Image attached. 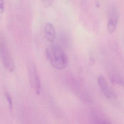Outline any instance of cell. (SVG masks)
Masks as SVG:
<instances>
[{"mask_svg":"<svg viewBox=\"0 0 124 124\" xmlns=\"http://www.w3.org/2000/svg\"><path fill=\"white\" fill-rule=\"evenodd\" d=\"M47 59L56 69H65L68 65V58L64 51L57 45H52L46 50Z\"/></svg>","mask_w":124,"mask_h":124,"instance_id":"cell-1","label":"cell"},{"mask_svg":"<svg viewBox=\"0 0 124 124\" xmlns=\"http://www.w3.org/2000/svg\"><path fill=\"white\" fill-rule=\"evenodd\" d=\"M0 57L5 68L10 72L14 71L15 65L6 41L0 37Z\"/></svg>","mask_w":124,"mask_h":124,"instance_id":"cell-2","label":"cell"},{"mask_svg":"<svg viewBox=\"0 0 124 124\" xmlns=\"http://www.w3.org/2000/svg\"><path fill=\"white\" fill-rule=\"evenodd\" d=\"M28 73L31 87L37 95H39L41 90L40 80L35 66L30 63L28 66Z\"/></svg>","mask_w":124,"mask_h":124,"instance_id":"cell-3","label":"cell"},{"mask_svg":"<svg viewBox=\"0 0 124 124\" xmlns=\"http://www.w3.org/2000/svg\"><path fill=\"white\" fill-rule=\"evenodd\" d=\"M97 82L100 89L107 98L109 99L116 98V95L112 90L109 88L105 77L102 75L99 76L98 78Z\"/></svg>","mask_w":124,"mask_h":124,"instance_id":"cell-4","label":"cell"},{"mask_svg":"<svg viewBox=\"0 0 124 124\" xmlns=\"http://www.w3.org/2000/svg\"><path fill=\"white\" fill-rule=\"evenodd\" d=\"M44 32L46 40L49 43H53L55 39V30L54 27L51 23H47L46 24Z\"/></svg>","mask_w":124,"mask_h":124,"instance_id":"cell-5","label":"cell"},{"mask_svg":"<svg viewBox=\"0 0 124 124\" xmlns=\"http://www.w3.org/2000/svg\"><path fill=\"white\" fill-rule=\"evenodd\" d=\"M111 14L110 17L108 19V29L110 33H114L116 28V25L118 20V16L116 12Z\"/></svg>","mask_w":124,"mask_h":124,"instance_id":"cell-6","label":"cell"},{"mask_svg":"<svg viewBox=\"0 0 124 124\" xmlns=\"http://www.w3.org/2000/svg\"><path fill=\"white\" fill-rule=\"evenodd\" d=\"M108 77L111 83L115 84H121L123 83L122 79L119 76L113 73H109Z\"/></svg>","mask_w":124,"mask_h":124,"instance_id":"cell-7","label":"cell"},{"mask_svg":"<svg viewBox=\"0 0 124 124\" xmlns=\"http://www.w3.org/2000/svg\"><path fill=\"white\" fill-rule=\"evenodd\" d=\"M93 121L94 124H109L111 123L108 119L98 116L97 115H95L93 117Z\"/></svg>","mask_w":124,"mask_h":124,"instance_id":"cell-8","label":"cell"},{"mask_svg":"<svg viewBox=\"0 0 124 124\" xmlns=\"http://www.w3.org/2000/svg\"><path fill=\"white\" fill-rule=\"evenodd\" d=\"M4 95H5V97L7 100L8 103L9 109L10 110H12V108H13V102H12L11 97L9 93L7 92H5Z\"/></svg>","mask_w":124,"mask_h":124,"instance_id":"cell-9","label":"cell"},{"mask_svg":"<svg viewBox=\"0 0 124 124\" xmlns=\"http://www.w3.org/2000/svg\"><path fill=\"white\" fill-rule=\"evenodd\" d=\"M5 11L4 0H0V14H3Z\"/></svg>","mask_w":124,"mask_h":124,"instance_id":"cell-10","label":"cell"},{"mask_svg":"<svg viewBox=\"0 0 124 124\" xmlns=\"http://www.w3.org/2000/svg\"><path fill=\"white\" fill-rule=\"evenodd\" d=\"M41 0L45 6L48 7L51 4L53 0Z\"/></svg>","mask_w":124,"mask_h":124,"instance_id":"cell-11","label":"cell"}]
</instances>
